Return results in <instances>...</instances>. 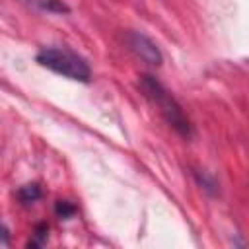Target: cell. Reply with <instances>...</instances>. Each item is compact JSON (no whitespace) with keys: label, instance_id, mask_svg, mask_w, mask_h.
Wrapping results in <instances>:
<instances>
[{"label":"cell","instance_id":"6da1fadb","mask_svg":"<svg viewBox=\"0 0 249 249\" xmlns=\"http://www.w3.org/2000/svg\"><path fill=\"white\" fill-rule=\"evenodd\" d=\"M138 88L148 97V101L154 107H158L161 117L167 121V124L177 134H181L183 138H191L193 136L191 121L187 119V115L181 109V105L177 103V99L165 89V86L158 78H154L152 74H142L140 80H138Z\"/></svg>","mask_w":249,"mask_h":249},{"label":"cell","instance_id":"7a4b0ae2","mask_svg":"<svg viewBox=\"0 0 249 249\" xmlns=\"http://www.w3.org/2000/svg\"><path fill=\"white\" fill-rule=\"evenodd\" d=\"M35 60L41 66H45V68H49V70H53V72L68 78V80H76L82 84H88L91 80V68L86 62V58H82L80 54H76L68 49L43 47L37 53Z\"/></svg>","mask_w":249,"mask_h":249},{"label":"cell","instance_id":"3957f363","mask_svg":"<svg viewBox=\"0 0 249 249\" xmlns=\"http://www.w3.org/2000/svg\"><path fill=\"white\" fill-rule=\"evenodd\" d=\"M126 43H128L130 51H132L138 58H142L144 62H148V64H152V66H160V64H161V53H160L158 45H156L150 37H146L144 33L130 31V33L126 35Z\"/></svg>","mask_w":249,"mask_h":249},{"label":"cell","instance_id":"277c9868","mask_svg":"<svg viewBox=\"0 0 249 249\" xmlns=\"http://www.w3.org/2000/svg\"><path fill=\"white\" fill-rule=\"evenodd\" d=\"M31 8H37L41 12H47V14H68L70 8L62 2V0H19Z\"/></svg>","mask_w":249,"mask_h":249},{"label":"cell","instance_id":"5b68a950","mask_svg":"<svg viewBox=\"0 0 249 249\" xmlns=\"http://www.w3.org/2000/svg\"><path fill=\"white\" fill-rule=\"evenodd\" d=\"M18 198L23 202V204H29V202H35L41 198V187L37 183H27L23 187L18 189Z\"/></svg>","mask_w":249,"mask_h":249},{"label":"cell","instance_id":"8992f818","mask_svg":"<svg viewBox=\"0 0 249 249\" xmlns=\"http://www.w3.org/2000/svg\"><path fill=\"white\" fill-rule=\"evenodd\" d=\"M47 231H49V226L45 222L43 224H37L35 230H33V239L27 243V247H41L47 241Z\"/></svg>","mask_w":249,"mask_h":249},{"label":"cell","instance_id":"52a82bcc","mask_svg":"<svg viewBox=\"0 0 249 249\" xmlns=\"http://www.w3.org/2000/svg\"><path fill=\"white\" fill-rule=\"evenodd\" d=\"M54 214L58 216V218H72L74 214H76V206L72 204V202H68V200H56L54 202Z\"/></svg>","mask_w":249,"mask_h":249},{"label":"cell","instance_id":"ba28073f","mask_svg":"<svg viewBox=\"0 0 249 249\" xmlns=\"http://www.w3.org/2000/svg\"><path fill=\"white\" fill-rule=\"evenodd\" d=\"M198 183L202 185V189L204 191H210V193H214L216 191V181L212 179V177H208V175H198Z\"/></svg>","mask_w":249,"mask_h":249},{"label":"cell","instance_id":"9c48e42d","mask_svg":"<svg viewBox=\"0 0 249 249\" xmlns=\"http://www.w3.org/2000/svg\"><path fill=\"white\" fill-rule=\"evenodd\" d=\"M0 245H10V230L4 222H0Z\"/></svg>","mask_w":249,"mask_h":249}]
</instances>
